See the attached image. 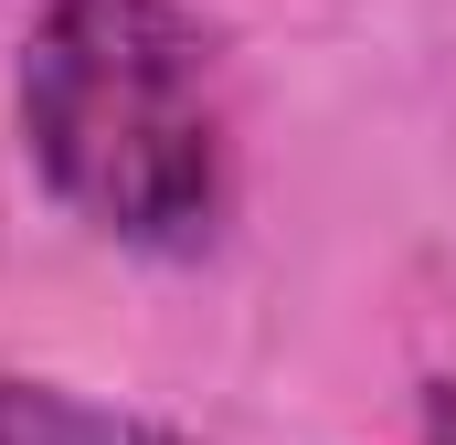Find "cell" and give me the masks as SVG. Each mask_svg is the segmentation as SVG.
I'll return each instance as SVG.
<instances>
[{
	"mask_svg": "<svg viewBox=\"0 0 456 445\" xmlns=\"http://www.w3.org/2000/svg\"><path fill=\"white\" fill-rule=\"evenodd\" d=\"M21 159L117 255L191 265L233 222V75L191 0H43L21 32Z\"/></svg>",
	"mask_w": 456,
	"mask_h": 445,
	"instance_id": "obj_1",
	"label": "cell"
},
{
	"mask_svg": "<svg viewBox=\"0 0 456 445\" xmlns=\"http://www.w3.org/2000/svg\"><path fill=\"white\" fill-rule=\"evenodd\" d=\"M0 445H191V435L159 425V414H138V403L86 392V382L0 360Z\"/></svg>",
	"mask_w": 456,
	"mask_h": 445,
	"instance_id": "obj_2",
	"label": "cell"
},
{
	"mask_svg": "<svg viewBox=\"0 0 456 445\" xmlns=\"http://www.w3.org/2000/svg\"><path fill=\"white\" fill-rule=\"evenodd\" d=\"M425 445H456V382L425 392Z\"/></svg>",
	"mask_w": 456,
	"mask_h": 445,
	"instance_id": "obj_3",
	"label": "cell"
}]
</instances>
